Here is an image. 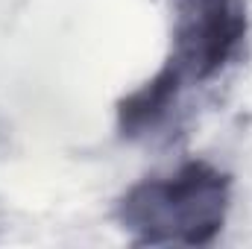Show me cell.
<instances>
[{
  "label": "cell",
  "mask_w": 252,
  "mask_h": 249,
  "mask_svg": "<svg viewBox=\"0 0 252 249\" xmlns=\"http://www.w3.org/2000/svg\"><path fill=\"white\" fill-rule=\"evenodd\" d=\"M126 214L135 226L147 232H167V238L205 241L223 220V185L220 176L190 167L173 182H153L138 187Z\"/></svg>",
  "instance_id": "cell-1"
},
{
  "label": "cell",
  "mask_w": 252,
  "mask_h": 249,
  "mask_svg": "<svg viewBox=\"0 0 252 249\" xmlns=\"http://www.w3.org/2000/svg\"><path fill=\"white\" fill-rule=\"evenodd\" d=\"M244 35L238 0H176V73L208 76Z\"/></svg>",
  "instance_id": "cell-2"
}]
</instances>
